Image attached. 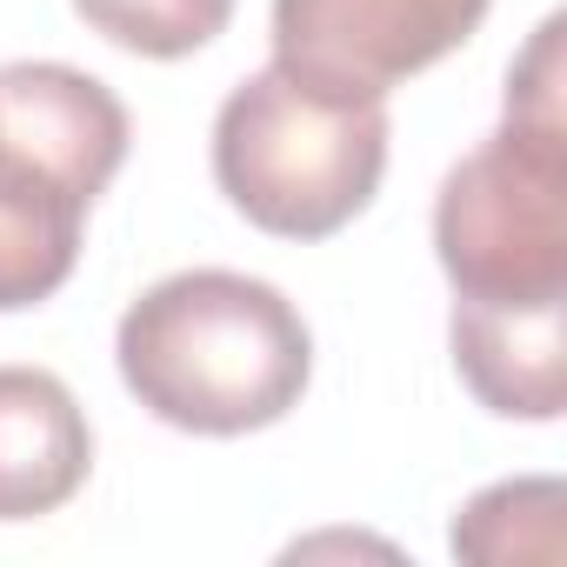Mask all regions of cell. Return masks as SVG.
<instances>
[{
  "label": "cell",
  "instance_id": "52a82bcc",
  "mask_svg": "<svg viewBox=\"0 0 567 567\" xmlns=\"http://www.w3.org/2000/svg\"><path fill=\"white\" fill-rule=\"evenodd\" d=\"M94 434L48 368H0V520H34L81 494Z\"/></svg>",
  "mask_w": 567,
  "mask_h": 567
},
{
  "label": "cell",
  "instance_id": "277c9868",
  "mask_svg": "<svg viewBox=\"0 0 567 567\" xmlns=\"http://www.w3.org/2000/svg\"><path fill=\"white\" fill-rule=\"evenodd\" d=\"M494 0H274V68L328 94L388 101L394 81L447 61Z\"/></svg>",
  "mask_w": 567,
  "mask_h": 567
},
{
  "label": "cell",
  "instance_id": "3957f363",
  "mask_svg": "<svg viewBox=\"0 0 567 567\" xmlns=\"http://www.w3.org/2000/svg\"><path fill=\"white\" fill-rule=\"evenodd\" d=\"M434 254L454 301H560L567 295V121L507 114L434 200Z\"/></svg>",
  "mask_w": 567,
  "mask_h": 567
},
{
  "label": "cell",
  "instance_id": "5b68a950",
  "mask_svg": "<svg viewBox=\"0 0 567 567\" xmlns=\"http://www.w3.org/2000/svg\"><path fill=\"white\" fill-rule=\"evenodd\" d=\"M0 154L94 207L127 161V107L81 68L14 61L0 68Z\"/></svg>",
  "mask_w": 567,
  "mask_h": 567
},
{
  "label": "cell",
  "instance_id": "7a4b0ae2",
  "mask_svg": "<svg viewBox=\"0 0 567 567\" xmlns=\"http://www.w3.org/2000/svg\"><path fill=\"white\" fill-rule=\"evenodd\" d=\"M388 174V101L328 94L288 68L247 74L214 114L220 194L280 240L341 234Z\"/></svg>",
  "mask_w": 567,
  "mask_h": 567
},
{
  "label": "cell",
  "instance_id": "ba28073f",
  "mask_svg": "<svg viewBox=\"0 0 567 567\" xmlns=\"http://www.w3.org/2000/svg\"><path fill=\"white\" fill-rule=\"evenodd\" d=\"M81 220H87L81 194L0 154V315L68 288L81 260Z\"/></svg>",
  "mask_w": 567,
  "mask_h": 567
},
{
  "label": "cell",
  "instance_id": "8992f818",
  "mask_svg": "<svg viewBox=\"0 0 567 567\" xmlns=\"http://www.w3.org/2000/svg\"><path fill=\"white\" fill-rule=\"evenodd\" d=\"M454 368L487 414L554 421L567 408V295L560 301H454Z\"/></svg>",
  "mask_w": 567,
  "mask_h": 567
},
{
  "label": "cell",
  "instance_id": "6da1fadb",
  "mask_svg": "<svg viewBox=\"0 0 567 567\" xmlns=\"http://www.w3.org/2000/svg\"><path fill=\"white\" fill-rule=\"evenodd\" d=\"M114 361L127 394L181 434H254L295 414L315 374L301 308L227 267L167 274L121 315Z\"/></svg>",
  "mask_w": 567,
  "mask_h": 567
},
{
  "label": "cell",
  "instance_id": "30bf717a",
  "mask_svg": "<svg viewBox=\"0 0 567 567\" xmlns=\"http://www.w3.org/2000/svg\"><path fill=\"white\" fill-rule=\"evenodd\" d=\"M74 14L127 54L181 61L234 21V0H74Z\"/></svg>",
  "mask_w": 567,
  "mask_h": 567
},
{
  "label": "cell",
  "instance_id": "9c48e42d",
  "mask_svg": "<svg viewBox=\"0 0 567 567\" xmlns=\"http://www.w3.org/2000/svg\"><path fill=\"white\" fill-rule=\"evenodd\" d=\"M560 481H501L454 520L461 560H560Z\"/></svg>",
  "mask_w": 567,
  "mask_h": 567
}]
</instances>
